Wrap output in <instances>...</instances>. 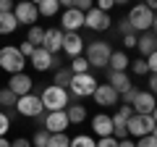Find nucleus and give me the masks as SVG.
Returning a JSON list of instances; mask_svg holds the SVG:
<instances>
[{
  "label": "nucleus",
  "mask_w": 157,
  "mask_h": 147,
  "mask_svg": "<svg viewBox=\"0 0 157 147\" xmlns=\"http://www.w3.org/2000/svg\"><path fill=\"white\" fill-rule=\"evenodd\" d=\"M42 100V108H47V113H55V110H66L71 105V97H68V89L66 87H58V84H50L42 89L39 95Z\"/></svg>",
  "instance_id": "1"
},
{
  "label": "nucleus",
  "mask_w": 157,
  "mask_h": 147,
  "mask_svg": "<svg viewBox=\"0 0 157 147\" xmlns=\"http://www.w3.org/2000/svg\"><path fill=\"white\" fill-rule=\"evenodd\" d=\"M110 55H113V47L107 40H92L89 45L84 47V58L89 66L94 68H105L107 63H110Z\"/></svg>",
  "instance_id": "2"
},
{
  "label": "nucleus",
  "mask_w": 157,
  "mask_h": 147,
  "mask_svg": "<svg viewBox=\"0 0 157 147\" xmlns=\"http://www.w3.org/2000/svg\"><path fill=\"white\" fill-rule=\"evenodd\" d=\"M0 68L6 74H24V68H26V58L18 53V47H11V45H6V47H0Z\"/></svg>",
  "instance_id": "3"
},
{
  "label": "nucleus",
  "mask_w": 157,
  "mask_h": 147,
  "mask_svg": "<svg viewBox=\"0 0 157 147\" xmlns=\"http://www.w3.org/2000/svg\"><path fill=\"white\" fill-rule=\"evenodd\" d=\"M126 21L131 24L134 34H136V32H141V34H144V32H149V29H152V21H155V13H152L149 8L144 6V3H141V6H134V8L128 11Z\"/></svg>",
  "instance_id": "4"
},
{
  "label": "nucleus",
  "mask_w": 157,
  "mask_h": 147,
  "mask_svg": "<svg viewBox=\"0 0 157 147\" xmlns=\"http://www.w3.org/2000/svg\"><path fill=\"white\" fill-rule=\"evenodd\" d=\"M97 84H100V81H97L92 74H76V76H71L68 92H71L73 97H92L94 89H97Z\"/></svg>",
  "instance_id": "5"
},
{
  "label": "nucleus",
  "mask_w": 157,
  "mask_h": 147,
  "mask_svg": "<svg viewBox=\"0 0 157 147\" xmlns=\"http://www.w3.org/2000/svg\"><path fill=\"white\" fill-rule=\"evenodd\" d=\"M155 118H152V116H131L128 118V126H126V129H128V137L131 139H141V137H147V134H152V131H155Z\"/></svg>",
  "instance_id": "6"
},
{
  "label": "nucleus",
  "mask_w": 157,
  "mask_h": 147,
  "mask_svg": "<svg viewBox=\"0 0 157 147\" xmlns=\"http://www.w3.org/2000/svg\"><path fill=\"white\" fill-rule=\"evenodd\" d=\"M16 113L24 116V118H39V116L45 113L39 95H24V97H18V102H16Z\"/></svg>",
  "instance_id": "7"
},
{
  "label": "nucleus",
  "mask_w": 157,
  "mask_h": 147,
  "mask_svg": "<svg viewBox=\"0 0 157 147\" xmlns=\"http://www.w3.org/2000/svg\"><path fill=\"white\" fill-rule=\"evenodd\" d=\"M39 124L47 134H66L68 129V116L66 110H55V113H47V116H39Z\"/></svg>",
  "instance_id": "8"
},
{
  "label": "nucleus",
  "mask_w": 157,
  "mask_h": 147,
  "mask_svg": "<svg viewBox=\"0 0 157 147\" xmlns=\"http://www.w3.org/2000/svg\"><path fill=\"white\" fill-rule=\"evenodd\" d=\"M13 16H16V21H18V24H24V26H34V24L39 21L37 3H29V0H24V3H16V6H13Z\"/></svg>",
  "instance_id": "9"
},
{
  "label": "nucleus",
  "mask_w": 157,
  "mask_h": 147,
  "mask_svg": "<svg viewBox=\"0 0 157 147\" xmlns=\"http://www.w3.org/2000/svg\"><path fill=\"white\" fill-rule=\"evenodd\" d=\"M84 26L92 29V32H107V29H110V13H102V11H97V8L92 6L89 11L84 13Z\"/></svg>",
  "instance_id": "10"
},
{
  "label": "nucleus",
  "mask_w": 157,
  "mask_h": 147,
  "mask_svg": "<svg viewBox=\"0 0 157 147\" xmlns=\"http://www.w3.org/2000/svg\"><path fill=\"white\" fill-rule=\"evenodd\" d=\"M84 47H86V42L81 40V34H78V32H71V34L63 32V47H60V50L66 53L71 61L78 58V55H84Z\"/></svg>",
  "instance_id": "11"
},
{
  "label": "nucleus",
  "mask_w": 157,
  "mask_h": 147,
  "mask_svg": "<svg viewBox=\"0 0 157 147\" xmlns=\"http://www.w3.org/2000/svg\"><path fill=\"white\" fill-rule=\"evenodd\" d=\"M8 89H11L16 97L32 95V89H34V79L29 76L26 71H24V74H13L11 79H8Z\"/></svg>",
  "instance_id": "12"
},
{
  "label": "nucleus",
  "mask_w": 157,
  "mask_h": 147,
  "mask_svg": "<svg viewBox=\"0 0 157 147\" xmlns=\"http://www.w3.org/2000/svg\"><path fill=\"white\" fill-rule=\"evenodd\" d=\"M94 102L100 108H113V105H121V95H118L115 89H113L110 84H97V89H94Z\"/></svg>",
  "instance_id": "13"
},
{
  "label": "nucleus",
  "mask_w": 157,
  "mask_h": 147,
  "mask_svg": "<svg viewBox=\"0 0 157 147\" xmlns=\"http://www.w3.org/2000/svg\"><path fill=\"white\" fill-rule=\"evenodd\" d=\"M131 108H134L136 116H152V110L157 108V97L152 92H147V89H139V95H136V100H134Z\"/></svg>",
  "instance_id": "14"
},
{
  "label": "nucleus",
  "mask_w": 157,
  "mask_h": 147,
  "mask_svg": "<svg viewBox=\"0 0 157 147\" xmlns=\"http://www.w3.org/2000/svg\"><path fill=\"white\" fill-rule=\"evenodd\" d=\"M81 26H84V13H81V11H76V8L63 11V16H60V29H63L66 34L78 32Z\"/></svg>",
  "instance_id": "15"
},
{
  "label": "nucleus",
  "mask_w": 157,
  "mask_h": 147,
  "mask_svg": "<svg viewBox=\"0 0 157 147\" xmlns=\"http://www.w3.org/2000/svg\"><path fill=\"white\" fill-rule=\"evenodd\" d=\"M92 131L97 137H113V116L110 113H97L92 116Z\"/></svg>",
  "instance_id": "16"
},
{
  "label": "nucleus",
  "mask_w": 157,
  "mask_h": 147,
  "mask_svg": "<svg viewBox=\"0 0 157 147\" xmlns=\"http://www.w3.org/2000/svg\"><path fill=\"white\" fill-rule=\"evenodd\" d=\"M63 47V29H45V40H42V50H47L50 55L60 53Z\"/></svg>",
  "instance_id": "17"
},
{
  "label": "nucleus",
  "mask_w": 157,
  "mask_h": 147,
  "mask_svg": "<svg viewBox=\"0 0 157 147\" xmlns=\"http://www.w3.org/2000/svg\"><path fill=\"white\" fill-rule=\"evenodd\" d=\"M29 61H32V66L37 68V71H47V68H55V66H58V58L50 55L47 50H42V47H37L34 55L29 58Z\"/></svg>",
  "instance_id": "18"
},
{
  "label": "nucleus",
  "mask_w": 157,
  "mask_h": 147,
  "mask_svg": "<svg viewBox=\"0 0 157 147\" xmlns=\"http://www.w3.org/2000/svg\"><path fill=\"white\" fill-rule=\"evenodd\" d=\"M107 84H110L118 95H123V92H128L131 87H134L126 71H107Z\"/></svg>",
  "instance_id": "19"
},
{
  "label": "nucleus",
  "mask_w": 157,
  "mask_h": 147,
  "mask_svg": "<svg viewBox=\"0 0 157 147\" xmlns=\"http://www.w3.org/2000/svg\"><path fill=\"white\" fill-rule=\"evenodd\" d=\"M136 50H139L141 58H149L152 53L157 50V37H155L152 32H144V34L139 37V42H136Z\"/></svg>",
  "instance_id": "20"
},
{
  "label": "nucleus",
  "mask_w": 157,
  "mask_h": 147,
  "mask_svg": "<svg viewBox=\"0 0 157 147\" xmlns=\"http://www.w3.org/2000/svg\"><path fill=\"white\" fill-rule=\"evenodd\" d=\"M128 66H131L128 53H123V50H113V55H110V71H126Z\"/></svg>",
  "instance_id": "21"
},
{
  "label": "nucleus",
  "mask_w": 157,
  "mask_h": 147,
  "mask_svg": "<svg viewBox=\"0 0 157 147\" xmlns=\"http://www.w3.org/2000/svg\"><path fill=\"white\" fill-rule=\"evenodd\" d=\"M66 116H68V124H84L86 121V108L78 105V102H71L66 108Z\"/></svg>",
  "instance_id": "22"
},
{
  "label": "nucleus",
  "mask_w": 157,
  "mask_h": 147,
  "mask_svg": "<svg viewBox=\"0 0 157 147\" xmlns=\"http://www.w3.org/2000/svg\"><path fill=\"white\" fill-rule=\"evenodd\" d=\"M18 29V21L13 13H0V34L6 37V34H13Z\"/></svg>",
  "instance_id": "23"
},
{
  "label": "nucleus",
  "mask_w": 157,
  "mask_h": 147,
  "mask_svg": "<svg viewBox=\"0 0 157 147\" xmlns=\"http://www.w3.org/2000/svg\"><path fill=\"white\" fill-rule=\"evenodd\" d=\"M37 11H39V16H55L58 11H60V0H39L37 3Z\"/></svg>",
  "instance_id": "24"
},
{
  "label": "nucleus",
  "mask_w": 157,
  "mask_h": 147,
  "mask_svg": "<svg viewBox=\"0 0 157 147\" xmlns=\"http://www.w3.org/2000/svg\"><path fill=\"white\" fill-rule=\"evenodd\" d=\"M42 40H45V29L39 26V24H34V26H29V34H26V42L34 47H42Z\"/></svg>",
  "instance_id": "25"
},
{
  "label": "nucleus",
  "mask_w": 157,
  "mask_h": 147,
  "mask_svg": "<svg viewBox=\"0 0 157 147\" xmlns=\"http://www.w3.org/2000/svg\"><path fill=\"white\" fill-rule=\"evenodd\" d=\"M16 102H18V97L8 87H0V108H16Z\"/></svg>",
  "instance_id": "26"
},
{
  "label": "nucleus",
  "mask_w": 157,
  "mask_h": 147,
  "mask_svg": "<svg viewBox=\"0 0 157 147\" xmlns=\"http://www.w3.org/2000/svg\"><path fill=\"white\" fill-rule=\"evenodd\" d=\"M68 68H71L73 76H76V74H89V63H86V58H84V55L73 58V61L68 63Z\"/></svg>",
  "instance_id": "27"
},
{
  "label": "nucleus",
  "mask_w": 157,
  "mask_h": 147,
  "mask_svg": "<svg viewBox=\"0 0 157 147\" xmlns=\"http://www.w3.org/2000/svg\"><path fill=\"white\" fill-rule=\"evenodd\" d=\"M71 68L68 66H63V68H58L55 71V81H52V84H58V87H66V84H71Z\"/></svg>",
  "instance_id": "28"
},
{
  "label": "nucleus",
  "mask_w": 157,
  "mask_h": 147,
  "mask_svg": "<svg viewBox=\"0 0 157 147\" xmlns=\"http://www.w3.org/2000/svg\"><path fill=\"white\" fill-rule=\"evenodd\" d=\"M131 74H134V76H147V74H149V66H147V61L144 58H136V61H131Z\"/></svg>",
  "instance_id": "29"
},
{
  "label": "nucleus",
  "mask_w": 157,
  "mask_h": 147,
  "mask_svg": "<svg viewBox=\"0 0 157 147\" xmlns=\"http://www.w3.org/2000/svg\"><path fill=\"white\" fill-rule=\"evenodd\" d=\"M71 147H97V142L89 134H76V137H71Z\"/></svg>",
  "instance_id": "30"
},
{
  "label": "nucleus",
  "mask_w": 157,
  "mask_h": 147,
  "mask_svg": "<svg viewBox=\"0 0 157 147\" xmlns=\"http://www.w3.org/2000/svg\"><path fill=\"white\" fill-rule=\"evenodd\" d=\"M47 142H50V134H47L45 129H37L32 137V147H47Z\"/></svg>",
  "instance_id": "31"
},
{
  "label": "nucleus",
  "mask_w": 157,
  "mask_h": 147,
  "mask_svg": "<svg viewBox=\"0 0 157 147\" xmlns=\"http://www.w3.org/2000/svg\"><path fill=\"white\" fill-rule=\"evenodd\" d=\"M47 147H71V139H68V134H50Z\"/></svg>",
  "instance_id": "32"
},
{
  "label": "nucleus",
  "mask_w": 157,
  "mask_h": 147,
  "mask_svg": "<svg viewBox=\"0 0 157 147\" xmlns=\"http://www.w3.org/2000/svg\"><path fill=\"white\" fill-rule=\"evenodd\" d=\"M8 129H11V118H8L6 110H0V137H6Z\"/></svg>",
  "instance_id": "33"
},
{
  "label": "nucleus",
  "mask_w": 157,
  "mask_h": 147,
  "mask_svg": "<svg viewBox=\"0 0 157 147\" xmlns=\"http://www.w3.org/2000/svg\"><path fill=\"white\" fill-rule=\"evenodd\" d=\"M136 147H157V137L155 134L141 137V139H136Z\"/></svg>",
  "instance_id": "34"
},
{
  "label": "nucleus",
  "mask_w": 157,
  "mask_h": 147,
  "mask_svg": "<svg viewBox=\"0 0 157 147\" xmlns=\"http://www.w3.org/2000/svg\"><path fill=\"white\" fill-rule=\"evenodd\" d=\"M136 95H139V89H136V87H131L128 92H123V95H121V100H123V105H134Z\"/></svg>",
  "instance_id": "35"
},
{
  "label": "nucleus",
  "mask_w": 157,
  "mask_h": 147,
  "mask_svg": "<svg viewBox=\"0 0 157 147\" xmlns=\"http://www.w3.org/2000/svg\"><path fill=\"white\" fill-rule=\"evenodd\" d=\"M34 50H37V47H34V45H29L26 40H24L21 45H18V53H21L24 58H32V55H34Z\"/></svg>",
  "instance_id": "36"
},
{
  "label": "nucleus",
  "mask_w": 157,
  "mask_h": 147,
  "mask_svg": "<svg viewBox=\"0 0 157 147\" xmlns=\"http://www.w3.org/2000/svg\"><path fill=\"white\" fill-rule=\"evenodd\" d=\"M113 6H115V0H100V3H97V11H102V13H110L113 11Z\"/></svg>",
  "instance_id": "37"
},
{
  "label": "nucleus",
  "mask_w": 157,
  "mask_h": 147,
  "mask_svg": "<svg viewBox=\"0 0 157 147\" xmlns=\"http://www.w3.org/2000/svg\"><path fill=\"white\" fill-rule=\"evenodd\" d=\"M144 61H147V66H149V74H157V50L152 53L149 58H144Z\"/></svg>",
  "instance_id": "38"
},
{
  "label": "nucleus",
  "mask_w": 157,
  "mask_h": 147,
  "mask_svg": "<svg viewBox=\"0 0 157 147\" xmlns=\"http://www.w3.org/2000/svg\"><path fill=\"white\" fill-rule=\"evenodd\" d=\"M97 147H118V139H113V137H102V139L97 142Z\"/></svg>",
  "instance_id": "39"
},
{
  "label": "nucleus",
  "mask_w": 157,
  "mask_h": 147,
  "mask_svg": "<svg viewBox=\"0 0 157 147\" xmlns=\"http://www.w3.org/2000/svg\"><path fill=\"white\" fill-rule=\"evenodd\" d=\"M118 29H121V34H123V37H126V34H134V29H131V24L126 21V18H121V24H118Z\"/></svg>",
  "instance_id": "40"
},
{
  "label": "nucleus",
  "mask_w": 157,
  "mask_h": 147,
  "mask_svg": "<svg viewBox=\"0 0 157 147\" xmlns=\"http://www.w3.org/2000/svg\"><path fill=\"white\" fill-rule=\"evenodd\" d=\"M136 42H139L136 34H126V37H123V47H136Z\"/></svg>",
  "instance_id": "41"
},
{
  "label": "nucleus",
  "mask_w": 157,
  "mask_h": 147,
  "mask_svg": "<svg viewBox=\"0 0 157 147\" xmlns=\"http://www.w3.org/2000/svg\"><path fill=\"white\" fill-rule=\"evenodd\" d=\"M11 147H32V139H26V137H18V139L11 142Z\"/></svg>",
  "instance_id": "42"
},
{
  "label": "nucleus",
  "mask_w": 157,
  "mask_h": 147,
  "mask_svg": "<svg viewBox=\"0 0 157 147\" xmlns=\"http://www.w3.org/2000/svg\"><path fill=\"white\" fill-rule=\"evenodd\" d=\"M0 13H13V3L11 0H0Z\"/></svg>",
  "instance_id": "43"
},
{
  "label": "nucleus",
  "mask_w": 157,
  "mask_h": 147,
  "mask_svg": "<svg viewBox=\"0 0 157 147\" xmlns=\"http://www.w3.org/2000/svg\"><path fill=\"white\" fill-rule=\"evenodd\" d=\"M147 92H152V95L157 97V74H152V79H149V89Z\"/></svg>",
  "instance_id": "44"
},
{
  "label": "nucleus",
  "mask_w": 157,
  "mask_h": 147,
  "mask_svg": "<svg viewBox=\"0 0 157 147\" xmlns=\"http://www.w3.org/2000/svg\"><path fill=\"white\" fill-rule=\"evenodd\" d=\"M118 147H136V139H131V137H128V139H121Z\"/></svg>",
  "instance_id": "45"
},
{
  "label": "nucleus",
  "mask_w": 157,
  "mask_h": 147,
  "mask_svg": "<svg viewBox=\"0 0 157 147\" xmlns=\"http://www.w3.org/2000/svg\"><path fill=\"white\" fill-rule=\"evenodd\" d=\"M144 6H147V8H149V11H152V13H157V0H147Z\"/></svg>",
  "instance_id": "46"
},
{
  "label": "nucleus",
  "mask_w": 157,
  "mask_h": 147,
  "mask_svg": "<svg viewBox=\"0 0 157 147\" xmlns=\"http://www.w3.org/2000/svg\"><path fill=\"white\" fill-rule=\"evenodd\" d=\"M149 32H152V34L157 37V13H155V21H152V29H149Z\"/></svg>",
  "instance_id": "47"
},
{
  "label": "nucleus",
  "mask_w": 157,
  "mask_h": 147,
  "mask_svg": "<svg viewBox=\"0 0 157 147\" xmlns=\"http://www.w3.org/2000/svg\"><path fill=\"white\" fill-rule=\"evenodd\" d=\"M0 147H11V142H8L6 137H0Z\"/></svg>",
  "instance_id": "48"
},
{
  "label": "nucleus",
  "mask_w": 157,
  "mask_h": 147,
  "mask_svg": "<svg viewBox=\"0 0 157 147\" xmlns=\"http://www.w3.org/2000/svg\"><path fill=\"white\" fill-rule=\"evenodd\" d=\"M152 118H155V124H157V108H155V110H152Z\"/></svg>",
  "instance_id": "49"
},
{
  "label": "nucleus",
  "mask_w": 157,
  "mask_h": 147,
  "mask_svg": "<svg viewBox=\"0 0 157 147\" xmlns=\"http://www.w3.org/2000/svg\"><path fill=\"white\" fill-rule=\"evenodd\" d=\"M152 134H155V137H157V126H155V131H152Z\"/></svg>",
  "instance_id": "50"
}]
</instances>
